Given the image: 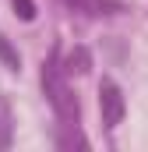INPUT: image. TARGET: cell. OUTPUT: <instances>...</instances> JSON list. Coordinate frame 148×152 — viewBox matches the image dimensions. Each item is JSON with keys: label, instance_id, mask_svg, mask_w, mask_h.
I'll return each mask as SVG.
<instances>
[{"label": "cell", "instance_id": "6da1fadb", "mask_svg": "<svg viewBox=\"0 0 148 152\" xmlns=\"http://www.w3.org/2000/svg\"><path fill=\"white\" fill-rule=\"evenodd\" d=\"M42 92H46L53 113L64 120V127H74V124H78V99H74L71 85H67V78H64V67H60L57 60H46V64H42Z\"/></svg>", "mask_w": 148, "mask_h": 152}, {"label": "cell", "instance_id": "5b68a950", "mask_svg": "<svg viewBox=\"0 0 148 152\" xmlns=\"http://www.w3.org/2000/svg\"><path fill=\"white\" fill-rule=\"evenodd\" d=\"M14 11H18L25 21H32V18H36V4H32V0H14Z\"/></svg>", "mask_w": 148, "mask_h": 152}, {"label": "cell", "instance_id": "7a4b0ae2", "mask_svg": "<svg viewBox=\"0 0 148 152\" xmlns=\"http://www.w3.org/2000/svg\"><path fill=\"white\" fill-rule=\"evenodd\" d=\"M99 113H102V124L106 127H120V120H123V113H127V103H123V92H120V85L116 81H102L99 85Z\"/></svg>", "mask_w": 148, "mask_h": 152}, {"label": "cell", "instance_id": "3957f363", "mask_svg": "<svg viewBox=\"0 0 148 152\" xmlns=\"http://www.w3.org/2000/svg\"><path fill=\"white\" fill-rule=\"evenodd\" d=\"M71 11H81V14H92V18H99V14H116L120 11V4L116 0H64Z\"/></svg>", "mask_w": 148, "mask_h": 152}, {"label": "cell", "instance_id": "277c9868", "mask_svg": "<svg viewBox=\"0 0 148 152\" xmlns=\"http://www.w3.org/2000/svg\"><path fill=\"white\" fill-rule=\"evenodd\" d=\"M64 71H78V75H85V71H88V53H85V50H74L71 57H67V67H64Z\"/></svg>", "mask_w": 148, "mask_h": 152}]
</instances>
